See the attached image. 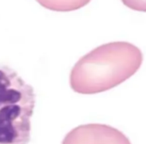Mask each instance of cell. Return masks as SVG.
I'll list each match as a JSON object with an SVG mask.
<instances>
[{
  "label": "cell",
  "instance_id": "6da1fadb",
  "mask_svg": "<svg viewBox=\"0 0 146 144\" xmlns=\"http://www.w3.org/2000/svg\"><path fill=\"white\" fill-rule=\"evenodd\" d=\"M143 62L141 50L126 41H115L94 48L71 69L73 91L96 94L116 87L136 73Z\"/></svg>",
  "mask_w": 146,
  "mask_h": 144
},
{
  "label": "cell",
  "instance_id": "7a4b0ae2",
  "mask_svg": "<svg viewBox=\"0 0 146 144\" xmlns=\"http://www.w3.org/2000/svg\"><path fill=\"white\" fill-rule=\"evenodd\" d=\"M36 96L17 71L0 65V144H28Z\"/></svg>",
  "mask_w": 146,
  "mask_h": 144
},
{
  "label": "cell",
  "instance_id": "3957f363",
  "mask_svg": "<svg viewBox=\"0 0 146 144\" xmlns=\"http://www.w3.org/2000/svg\"><path fill=\"white\" fill-rule=\"evenodd\" d=\"M62 144H131L127 137L105 124H84L66 134Z\"/></svg>",
  "mask_w": 146,
  "mask_h": 144
},
{
  "label": "cell",
  "instance_id": "277c9868",
  "mask_svg": "<svg viewBox=\"0 0 146 144\" xmlns=\"http://www.w3.org/2000/svg\"><path fill=\"white\" fill-rule=\"evenodd\" d=\"M44 8L57 12H69L86 6L91 0H35Z\"/></svg>",
  "mask_w": 146,
  "mask_h": 144
},
{
  "label": "cell",
  "instance_id": "5b68a950",
  "mask_svg": "<svg viewBox=\"0 0 146 144\" xmlns=\"http://www.w3.org/2000/svg\"><path fill=\"white\" fill-rule=\"evenodd\" d=\"M121 2L131 10L146 12V0H121Z\"/></svg>",
  "mask_w": 146,
  "mask_h": 144
}]
</instances>
